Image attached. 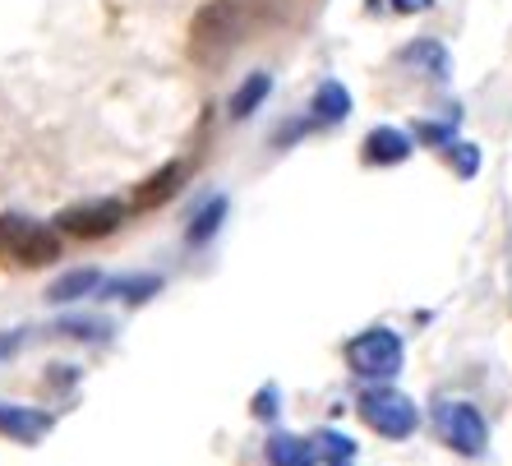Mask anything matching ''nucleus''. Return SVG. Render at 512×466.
<instances>
[{"mask_svg": "<svg viewBox=\"0 0 512 466\" xmlns=\"http://www.w3.org/2000/svg\"><path fill=\"white\" fill-rule=\"evenodd\" d=\"M245 33V0H208L190 24V51L203 65H217Z\"/></svg>", "mask_w": 512, "mask_h": 466, "instance_id": "f257e3e1", "label": "nucleus"}, {"mask_svg": "<svg viewBox=\"0 0 512 466\" xmlns=\"http://www.w3.org/2000/svg\"><path fill=\"white\" fill-rule=\"evenodd\" d=\"M60 259V236L24 213H0V263L5 268H42Z\"/></svg>", "mask_w": 512, "mask_h": 466, "instance_id": "f03ea898", "label": "nucleus"}, {"mask_svg": "<svg viewBox=\"0 0 512 466\" xmlns=\"http://www.w3.org/2000/svg\"><path fill=\"white\" fill-rule=\"evenodd\" d=\"M356 411L383 439H411L420 425V407L406 393H397V388H370V393H360Z\"/></svg>", "mask_w": 512, "mask_h": 466, "instance_id": "7ed1b4c3", "label": "nucleus"}, {"mask_svg": "<svg viewBox=\"0 0 512 466\" xmlns=\"http://www.w3.org/2000/svg\"><path fill=\"white\" fill-rule=\"evenodd\" d=\"M402 360H406V347L393 328H370V333L346 342V365L360 379H393V374H402Z\"/></svg>", "mask_w": 512, "mask_h": 466, "instance_id": "20e7f679", "label": "nucleus"}, {"mask_svg": "<svg viewBox=\"0 0 512 466\" xmlns=\"http://www.w3.org/2000/svg\"><path fill=\"white\" fill-rule=\"evenodd\" d=\"M434 430H439V439L453 448V453L462 457H480L485 453V416H480L471 402H439L434 407Z\"/></svg>", "mask_w": 512, "mask_h": 466, "instance_id": "39448f33", "label": "nucleus"}, {"mask_svg": "<svg viewBox=\"0 0 512 466\" xmlns=\"http://www.w3.org/2000/svg\"><path fill=\"white\" fill-rule=\"evenodd\" d=\"M125 213H130V208L120 204V199H93V204L65 208V213L56 217V227L65 231V236H79V240H102L125 222Z\"/></svg>", "mask_w": 512, "mask_h": 466, "instance_id": "423d86ee", "label": "nucleus"}, {"mask_svg": "<svg viewBox=\"0 0 512 466\" xmlns=\"http://www.w3.org/2000/svg\"><path fill=\"white\" fill-rule=\"evenodd\" d=\"M51 430V416L37 407H10V402H0V434H10L19 443H37L42 434Z\"/></svg>", "mask_w": 512, "mask_h": 466, "instance_id": "0eeeda50", "label": "nucleus"}, {"mask_svg": "<svg viewBox=\"0 0 512 466\" xmlns=\"http://www.w3.org/2000/svg\"><path fill=\"white\" fill-rule=\"evenodd\" d=\"M360 157H365L370 167H397V162L411 157V139H406L402 130H393V125H379V130H370Z\"/></svg>", "mask_w": 512, "mask_h": 466, "instance_id": "6e6552de", "label": "nucleus"}, {"mask_svg": "<svg viewBox=\"0 0 512 466\" xmlns=\"http://www.w3.org/2000/svg\"><path fill=\"white\" fill-rule=\"evenodd\" d=\"M97 282H102V273L97 268H70L65 277H56L47 291V300H56V305H70V300H84L97 291Z\"/></svg>", "mask_w": 512, "mask_h": 466, "instance_id": "1a4fd4ad", "label": "nucleus"}, {"mask_svg": "<svg viewBox=\"0 0 512 466\" xmlns=\"http://www.w3.org/2000/svg\"><path fill=\"white\" fill-rule=\"evenodd\" d=\"M180 180H185V167L180 162H171V167H162L157 176L143 180V190L134 194V208H153V204H167L171 194L180 190Z\"/></svg>", "mask_w": 512, "mask_h": 466, "instance_id": "9d476101", "label": "nucleus"}, {"mask_svg": "<svg viewBox=\"0 0 512 466\" xmlns=\"http://www.w3.org/2000/svg\"><path fill=\"white\" fill-rule=\"evenodd\" d=\"M346 111H351V93L337 79L319 84V93H314V125H337V120H346Z\"/></svg>", "mask_w": 512, "mask_h": 466, "instance_id": "9b49d317", "label": "nucleus"}, {"mask_svg": "<svg viewBox=\"0 0 512 466\" xmlns=\"http://www.w3.org/2000/svg\"><path fill=\"white\" fill-rule=\"evenodd\" d=\"M268 462H273V466H305V462H310V439H296V434H273V439H268Z\"/></svg>", "mask_w": 512, "mask_h": 466, "instance_id": "f8f14e48", "label": "nucleus"}, {"mask_svg": "<svg viewBox=\"0 0 512 466\" xmlns=\"http://www.w3.org/2000/svg\"><path fill=\"white\" fill-rule=\"evenodd\" d=\"M268 88H273V79H268V74H250V79L236 88V97H231V116L245 120L263 102V97H268Z\"/></svg>", "mask_w": 512, "mask_h": 466, "instance_id": "ddd939ff", "label": "nucleus"}, {"mask_svg": "<svg viewBox=\"0 0 512 466\" xmlns=\"http://www.w3.org/2000/svg\"><path fill=\"white\" fill-rule=\"evenodd\" d=\"M222 217H227V199H208V204H203V213L194 217V227H190V240H194V245L213 240L217 227H222Z\"/></svg>", "mask_w": 512, "mask_h": 466, "instance_id": "4468645a", "label": "nucleus"}, {"mask_svg": "<svg viewBox=\"0 0 512 466\" xmlns=\"http://www.w3.org/2000/svg\"><path fill=\"white\" fill-rule=\"evenodd\" d=\"M310 453L314 457H356V443L346 439V434H337V430H319L310 439Z\"/></svg>", "mask_w": 512, "mask_h": 466, "instance_id": "2eb2a0df", "label": "nucleus"}, {"mask_svg": "<svg viewBox=\"0 0 512 466\" xmlns=\"http://www.w3.org/2000/svg\"><path fill=\"white\" fill-rule=\"evenodd\" d=\"M111 291L139 305V300H148V296H157V291H162V277H120Z\"/></svg>", "mask_w": 512, "mask_h": 466, "instance_id": "dca6fc26", "label": "nucleus"}, {"mask_svg": "<svg viewBox=\"0 0 512 466\" xmlns=\"http://www.w3.org/2000/svg\"><path fill=\"white\" fill-rule=\"evenodd\" d=\"M277 402H282V393H277V383H268V388H259V397H254V416H277Z\"/></svg>", "mask_w": 512, "mask_h": 466, "instance_id": "f3484780", "label": "nucleus"}, {"mask_svg": "<svg viewBox=\"0 0 512 466\" xmlns=\"http://www.w3.org/2000/svg\"><path fill=\"white\" fill-rule=\"evenodd\" d=\"M453 157H457V171H462V176H476V167H480L476 148H471V144H453Z\"/></svg>", "mask_w": 512, "mask_h": 466, "instance_id": "a211bd4d", "label": "nucleus"}, {"mask_svg": "<svg viewBox=\"0 0 512 466\" xmlns=\"http://www.w3.org/2000/svg\"><path fill=\"white\" fill-rule=\"evenodd\" d=\"M351 462H356V457H314L310 453V462L305 466H351Z\"/></svg>", "mask_w": 512, "mask_h": 466, "instance_id": "6ab92c4d", "label": "nucleus"}, {"mask_svg": "<svg viewBox=\"0 0 512 466\" xmlns=\"http://www.w3.org/2000/svg\"><path fill=\"white\" fill-rule=\"evenodd\" d=\"M429 0H393V10H402V14H416V10H425Z\"/></svg>", "mask_w": 512, "mask_h": 466, "instance_id": "aec40b11", "label": "nucleus"}]
</instances>
